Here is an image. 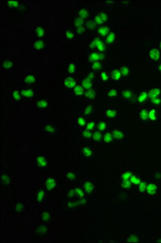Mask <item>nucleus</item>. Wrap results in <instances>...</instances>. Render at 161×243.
<instances>
[{
	"instance_id": "1",
	"label": "nucleus",
	"mask_w": 161,
	"mask_h": 243,
	"mask_svg": "<svg viewBox=\"0 0 161 243\" xmlns=\"http://www.w3.org/2000/svg\"><path fill=\"white\" fill-rule=\"evenodd\" d=\"M46 31V28L40 24H36L34 27V35L36 39H45Z\"/></svg>"
},
{
	"instance_id": "2",
	"label": "nucleus",
	"mask_w": 161,
	"mask_h": 243,
	"mask_svg": "<svg viewBox=\"0 0 161 243\" xmlns=\"http://www.w3.org/2000/svg\"><path fill=\"white\" fill-rule=\"evenodd\" d=\"M36 78L37 74L36 72H27L24 77V83L27 86L34 85L35 84Z\"/></svg>"
},
{
	"instance_id": "3",
	"label": "nucleus",
	"mask_w": 161,
	"mask_h": 243,
	"mask_svg": "<svg viewBox=\"0 0 161 243\" xmlns=\"http://www.w3.org/2000/svg\"><path fill=\"white\" fill-rule=\"evenodd\" d=\"M47 46L45 39H35L34 40L33 49L36 52L43 51L46 48Z\"/></svg>"
},
{
	"instance_id": "4",
	"label": "nucleus",
	"mask_w": 161,
	"mask_h": 243,
	"mask_svg": "<svg viewBox=\"0 0 161 243\" xmlns=\"http://www.w3.org/2000/svg\"><path fill=\"white\" fill-rule=\"evenodd\" d=\"M149 107L146 105L140 107L138 110V116L141 120H149Z\"/></svg>"
},
{
	"instance_id": "5",
	"label": "nucleus",
	"mask_w": 161,
	"mask_h": 243,
	"mask_svg": "<svg viewBox=\"0 0 161 243\" xmlns=\"http://www.w3.org/2000/svg\"><path fill=\"white\" fill-rule=\"evenodd\" d=\"M20 92L21 98L22 99L24 98L29 99L32 98L34 93L33 89L27 87L21 88Z\"/></svg>"
},
{
	"instance_id": "6",
	"label": "nucleus",
	"mask_w": 161,
	"mask_h": 243,
	"mask_svg": "<svg viewBox=\"0 0 161 243\" xmlns=\"http://www.w3.org/2000/svg\"><path fill=\"white\" fill-rule=\"evenodd\" d=\"M149 107V120L151 121H156L157 120L158 116L159 109L158 107H154L151 106Z\"/></svg>"
},
{
	"instance_id": "7",
	"label": "nucleus",
	"mask_w": 161,
	"mask_h": 243,
	"mask_svg": "<svg viewBox=\"0 0 161 243\" xmlns=\"http://www.w3.org/2000/svg\"><path fill=\"white\" fill-rule=\"evenodd\" d=\"M138 103L141 105H146L148 101L149 97L148 92L144 91L140 93L138 98Z\"/></svg>"
},
{
	"instance_id": "8",
	"label": "nucleus",
	"mask_w": 161,
	"mask_h": 243,
	"mask_svg": "<svg viewBox=\"0 0 161 243\" xmlns=\"http://www.w3.org/2000/svg\"><path fill=\"white\" fill-rule=\"evenodd\" d=\"M149 101L154 98L161 96V90L158 87L152 88L148 92Z\"/></svg>"
},
{
	"instance_id": "9",
	"label": "nucleus",
	"mask_w": 161,
	"mask_h": 243,
	"mask_svg": "<svg viewBox=\"0 0 161 243\" xmlns=\"http://www.w3.org/2000/svg\"><path fill=\"white\" fill-rule=\"evenodd\" d=\"M64 86L66 88H71L75 86L76 82L74 79L71 77L67 76L64 79L63 82Z\"/></svg>"
},
{
	"instance_id": "10",
	"label": "nucleus",
	"mask_w": 161,
	"mask_h": 243,
	"mask_svg": "<svg viewBox=\"0 0 161 243\" xmlns=\"http://www.w3.org/2000/svg\"><path fill=\"white\" fill-rule=\"evenodd\" d=\"M149 106L154 107H158L161 105V96L154 98L149 101Z\"/></svg>"
},
{
	"instance_id": "11",
	"label": "nucleus",
	"mask_w": 161,
	"mask_h": 243,
	"mask_svg": "<svg viewBox=\"0 0 161 243\" xmlns=\"http://www.w3.org/2000/svg\"><path fill=\"white\" fill-rule=\"evenodd\" d=\"M35 103L36 106L39 108H46L48 105V100L47 98H40L36 101Z\"/></svg>"
},
{
	"instance_id": "12",
	"label": "nucleus",
	"mask_w": 161,
	"mask_h": 243,
	"mask_svg": "<svg viewBox=\"0 0 161 243\" xmlns=\"http://www.w3.org/2000/svg\"><path fill=\"white\" fill-rule=\"evenodd\" d=\"M149 56L154 61L158 60L160 57V53L157 49H154L150 51L149 53Z\"/></svg>"
},
{
	"instance_id": "13",
	"label": "nucleus",
	"mask_w": 161,
	"mask_h": 243,
	"mask_svg": "<svg viewBox=\"0 0 161 243\" xmlns=\"http://www.w3.org/2000/svg\"><path fill=\"white\" fill-rule=\"evenodd\" d=\"M82 86L86 89H90L92 86V81L89 77L85 78L82 82Z\"/></svg>"
},
{
	"instance_id": "14",
	"label": "nucleus",
	"mask_w": 161,
	"mask_h": 243,
	"mask_svg": "<svg viewBox=\"0 0 161 243\" xmlns=\"http://www.w3.org/2000/svg\"><path fill=\"white\" fill-rule=\"evenodd\" d=\"M104 57V55L99 54L97 53H92L90 55V58L92 62L96 61L102 59Z\"/></svg>"
},
{
	"instance_id": "15",
	"label": "nucleus",
	"mask_w": 161,
	"mask_h": 243,
	"mask_svg": "<svg viewBox=\"0 0 161 243\" xmlns=\"http://www.w3.org/2000/svg\"><path fill=\"white\" fill-rule=\"evenodd\" d=\"M146 190L149 194L153 195L156 192L157 187L153 184H150L148 186Z\"/></svg>"
},
{
	"instance_id": "16",
	"label": "nucleus",
	"mask_w": 161,
	"mask_h": 243,
	"mask_svg": "<svg viewBox=\"0 0 161 243\" xmlns=\"http://www.w3.org/2000/svg\"><path fill=\"white\" fill-rule=\"evenodd\" d=\"M121 73L120 71L117 69H115L112 71L111 73V76L113 79L115 80H118L121 77Z\"/></svg>"
},
{
	"instance_id": "17",
	"label": "nucleus",
	"mask_w": 161,
	"mask_h": 243,
	"mask_svg": "<svg viewBox=\"0 0 161 243\" xmlns=\"http://www.w3.org/2000/svg\"><path fill=\"white\" fill-rule=\"evenodd\" d=\"M107 18V17L106 14L102 13L99 14V16H96L95 20L97 23L101 24L106 20Z\"/></svg>"
},
{
	"instance_id": "18",
	"label": "nucleus",
	"mask_w": 161,
	"mask_h": 243,
	"mask_svg": "<svg viewBox=\"0 0 161 243\" xmlns=\"http://www.w3.org/2000/svg\"><path fill=\"white\" fill-rule=\"evenodd\" d=\"M133 95L132 91L129 90H123L122 93V96L126 99H129L131 98Z\"/></svg>"
},
{
	"instance_id": "19",
	"label": "nucleus",
	"mask_w": 161,
	"mask_h": 243,
	"mask_svg": "<svg viewBox=\"0 0 161 243\" xmlns=\"http://www.w3.org/2000/svg\"><path fill=\"white\" fill-rule=\"evenodd\" d=\"M116 110L115 109H110L105 110V114L110 117H114L116 116Z\"/></svg>"
},
{
	"instance_id": "20",
	"label": "nucleus",
	"mask_w": 161,
	"mask_h": 243,
	"mask_svg": "<svg viewBox=\"0 0 161 243\" xmlns=\"http://www.w3.org/2000/svg\"><path fill=\"white\" fill-rule=\"evenodd\" d=\"M74 92L76 96H80L84 93V89L82 86L78 85L74 89Z\"/></svg>"
},
{
	"instance_id": "21",
	"label": "nucleus",
	"mask_w": 161,
	"mask_h": 243,
	"mask_svg": "<svg viewBox=\"0 0 161 243\" xmlns=\"http://www.w3.org/2000/svg\"><path fill=\"white\" fill-rule=\"evenodd\" d=\"M112 135L115 138L120 139L123 137L124 135L123 133L120 130L115 129L112 132Z\"/></svg>"
},
{
	"instance_id": "22",
	"label": "nucleus",
	"mask_w": 161,
	"mask_h": 243,
	"mask_svg": "<svg viewBox=\"0 0 161 243\" xmlns=\"http://www.w3.org/2000/svg\"><path fill=\"white\" fill-rule=\"evenodd\" d=\"M13 63L8 60H6L2 63L3 68L6 70H9L13 66Z\"/></svg>"
},
{
	"instance_id": "23",
	"label": "nucleus",
	"mask_w": 161,
	"mask_h": 243,
	"mask_svg": "<svg viewBox=\"0 0 161 243\" xmlns=\"http://www.w3.org/2000/svg\"><path fill=\"white\" fill-rule=\"evenodd\" d=\"M118 94V89L117 88H111L109 91L108 96L110 97H115L117 96Z\"/></svg>"
},
{
	"instance_id": "24",
	"label": "nucleus",
	"mask_w": 161,
	"mask_h": 243,
	"mask_svg": "<svg viewBox=\"0 0 161 243\" xmlns=\"http://www.w3.org/2000/svg\"><path fill=\"white\" fill-rule=\"evenodd\" d=\"M85 96L88 98L92 99L95 98L96 94L95 92L92 90L86 91L85 93Z\"/></svg>"
},
{
	"instance_id": "25",
	"label": "nucleus",
	"mask_w": 161,
	"mask_h": 243,
	"mask_svg": "<svg viewBox=\"0 0 161 243\" xmlns=\"http://www.w3.org/2000/svg\"><path fill=\"white\" fill-rule=\"evenodd\" d=\"M113 138L112 135L109 133H106L104 135V142L106 143H109L113 140Z\"/></svg>"
},
{
	"instance_id": "26",
	"label": "nucleus",
	"mask_w": 161,
	"mask_h": 243,
	"mask_svg": "<svg viewBox=\"0 0 161 243\" xmlns=\"http://www.w3.org/2000/svg\"><path fill=\"white\" fill-rule=\"evenodd\" d=\"M101 134L99 131H97L92 134V137L93 140L95 141L98 142L100 140L101 138Z\"/></svg>"
},
{
	"instance_id": "27",
	"label": "nucleus",
	"mask_w": 161,
	"mask_h": 243,
	"mask_svg": "<svg viewBox=\"0 0 161 243\" xmlns=\"http://www.w3.org/2000/svg\"><path fill=\"white\" fill-rule=\"evenodd\" d=\"M20 95L21 96L20 92L19 90H15L13 93V98L16 101H18L20 99Z\"/></svg>"
},
{
	"instance_id": "28",
	"label": "nucleus",
	"mask_w": 161,
	"mask_h": 243,
	"mask_svg": "<svg viewBox=\"0 0 161 243\" xmlns=\"http://www.w3.org/2000/svg\"><path fill=\"white\" fill-rule=\"evenodd\" d=\"M120 70L121 74L123 76L125 77L127 76L129 73V69L126 67H123L121 68Z\"/></svg>"
},
{
	"instance_id": "29",
	"label": "nucleus",
	"mask_w": 161,
	"mask_h": 243,
	"mask_svg": "<svg viewBox=\"0 0 161 243\" xmlns=\"http://www.w3.org/2000/svg\"><path fill=\"white\" fill-rule=\"evenodd\" d=\"M109 30V28L107 27L101 28L99 29L98 33L101 35L104 36L107 33Z\"/></svg>"
},
{
	"instance_id": "30",
	"label": "nucleus",
	"mask_w": 161,
	"mask_h": 243,
	"mask_svg": "<svg viewBox=\"0 0 161 243\" xmlns=\"http://www.w3.org/2000/svg\"><path fill=\"white\" fill-rule=\"evenodd\" d=\"M115 35L114 33H111L108 36L106 40V43L107 44H109L111 43L113 41Z\"/></svg>"
},
{
	"instance_id": "31",
	"label": "nucleus",
	"mask_w": 161,
	"mask_h": 243,
	"mask_svg": "<svg viewBox=\"0 0 161 243\" xmlns=\"http://www.w3.org/2000/svg\"><path fill=\"white\" fill-rule=\"evenodd\" d=\"M98 49L101 51H104L105 48V45L104 43L102 42L101 40H99L98 42L97 45Z\"/></svg>"
},
{
	"instance_id": "32",
	"label": "nucleus",
	"mask_w": 161,
	"mask_h": 243,
	"mask_svg": "<svg viewBox=\"0 0 161 243\" xmlns=\"http://www.w3.org/2000/svg\"><path fill=\"white\" fill-rule=\"evenodd\" d=\"M82 150L84 155L87 157L90 156L92 154V151L90 148H85L83 149Z\"/></svg>"
},
{
	"instance_id": "33",
	"label": "nucleus",
	"mask_w": 161,
	"mask_h": 243,
	"mask_svg": "<svg viewBox=\"0 0 161 243\" xmlns=\"http://www.w3.org/2000/svg\"><path fill=\"white\" fill-rule=\"evenodd\" d=\"M131 182L136 184H138L140 183V180L139 178L134 176H132L131 177Z\"/></svg>"
},
{
	"instance_id": "34",
	"label": "nucleus",
	"mask_w": 161,
	"mask_h": 243,
	"mask_svg": "<svg viewBox=\"0 0 161 243\" xmlns=\"http://www.w3.org/2000/svg\"><path fill=\"white\" fill-rule=\"evenodd\" d=\"M106 125L105 122H103V121L100 122L98 126L99 129L101 131H103L104 130L106 127Z\"/></svg>"
},
{
	"instance_id": "35",
	"label": "nucleus",
	"mask_w": 161,
	"mask_h": 243,
	"mask_svg": "<svg viewBox=\"0 0 161 243\" xmlns=\"http://www.w3.org/2000/svg\"><path fill=\"white\" fill-rule=\"evenodd\" d=\"M75 67L73 64H70L68 66V73H72L75 71Z\"/></svg>"
},
{
	"instance_id": "36",
	"label": "nucleus",
	"mask_w": 161,
	"mask_h": 243,
	"mask_svg": "<svg viewBox=\"0 0 161 243\" xmlns=\"http://www.w3.org/2000/svg\"><path fill=\"white\" fill-rule=\"evenodd\" d=\"M95 127V124L94 122H91L88 123L87 125L86 129L87 130H91L93 129Z\"/></svg>"
},
{
	"instance_id": "37",
	"label": "nucleus",
	"mask_w": 161,
	"mask_h": 243,
	"mask_svg": "<svg viewBox=\"0 0 161 243\" xmlns=\"http://www.w3.org/2000/svg\"><path fill=\"white\" fill-rule=\"evenodd\" d=\"M146 184L145 182H141L139 186V190L140 192H143L145 190Z\"/></svg>"
},
{
	"instance_id": "38",
	"label": "nucleus",
	"mask_w": 161,
	"mask_h": 243,
	"mask_svg": "<svg viewBox=\"0 0 161 243\" xmlns=\"http://www.w3.org/2000/svg\"><path fill=\"white\" fill-rule=\"evenodd\" d=\"M79 14L81 17V18H85L86 17L87 13L85 10H82L79 12Z\"/></svg>"
},
{
	"instance_id": "39",
	"label": "nucleus",
	"mask_w": 161,
	"mask_h": 243,
	"mask_svg": "<svg viewBox=\"0 0 161 243\" xmlns=\"http://www.w3.org/2000/svg\"><path fill=\"white\" fill-rule=\"evenodd\" d=\"M100 39H98V38H97V39H95L93 40L92 42V43L91 45L90 46V48H91L93 49V48H95V47L97 46V44L98 42L100 40Z\"/></svg>"
},
{
	"instance_id": "40",
	"label": "nucleus",
	"mask_w": 161,
	"mask_h": 243,
	"mask_svg": "<svg viewBox=\"0 0 161 243\" xmlns=\"http://www.w3.org/2000/svg\"><path fill=\"white\" fill-rule=\"evenodd\" d=\"M95 23L93 21L88 22L87 23V27L89 28H91V29L95 28Z\"/></svg>"
},
{
	"instance_id": "41",
	"label": "nucleus",
	"mask_w": 161,
	"mask_h": 243,
	"mask_svg": "<svg viewBox=\"0 0 161 243\" xmlns=\"http://www.w3.org/2000/svg\"><path fill=\"white\" fill-rule=\"evenodd\" d=\"M83 135L84 136L87 138H89L91 137L92 135L90 131H88V130H87L84 131L83 132Z\"/></svg>"
},
{
	"instance_id": "42",
	"label": "nucleus",
	"mask_w": 161,
	"mask_h": 243,
	"mask_svg": "<svg viewBox=\"0 0 161 243\" xmlns=\"http://www.w3.org/2000/svg\"><path fill=\"white\" fill-rule=\"evenodd\" d=\"M92 105L88 106L84 110V114L88 115L90 114L92 111Z\"/></svg>"
},
{
	"instance_id": "43",
	"label": "nucleus",
	"mask_w": 161,
	"mask_h": 243,
	"mask_svg": "<svg viewBox=\"0 0 161 243\" xmlns=\"http://www.w3.org/2000/svg\"><path fill=\"white\" fill-rule=\"evenodd\" d=\"M101 65L99 63H95L92 65V68L94 70H98L100 69Z\"/></svg>"
},
{
	"instance_id": "44",
	"label": "nucleus",
	"mask_w": 161,
	"mask_h": 243,
	"mask_svg": "<svg viewBox=\"0 0 161 243\" xmlns=\"http://www.w3.org/2000/svg\"><path fill=\"white\" fill-rule=\"evenodd\" d=\"M66 37L69 39H71L73 38L74 35L70 31H67L66 32Z\"/></svg>"
},
{
	"instance_id": "45",
	"label": "nucleus",
	"mask_w": 161,
	"mask_h": 243,
	"mask_svg": "<svg viewBox=\"0 0 161 243\" xmlns=\"http://www.w3.org/2000/svg\"><path fill=\"white\" fill-rule=\"evenodd\" d=\"M78 123L79 125L83 126L85 124L86 121L84 119L80 117L78 119Z\"/></svg>"
},
{
	"instance_id": "46",
	"label": "nucleus",
	"mask_w": 161,
	"mask_h": 243,
	"mask_svg": "<svg viewBox=\"0 0 161 243\" xmlns=\"http://www.w3.org/2000/svg\"><path fill=\"white\" fill-rule=\"evenodd\" d=\"M101 76L102 79L104 81L107 80L108 79L109 77L108 75L105 72H102Z\"/></svg>"
},
{
	"instance_id": "47",
	"label": "nucleus",
	"mask_w": 161,
	"mask_h": 243,
	"mask_svg": "<svg viewBox=\"0 0 161 243\" xmlns=\"http://www.w3.org/2000/svg\"><path fill=\"white\" fill-rule=\"evenodd\" d=\"M82 20L81 18H78L76 21V25L77 27L80 26V25L82 24Z\"/></svg>"
},
{
	"instance_id": "48",
	"label": "nucleus",
	"mask_w": 161,
	"mask_h": 243,
	"mask_svg": "<svg viewBox=\"0 0 161 243\" xmlns=\"http://www.w3.org/2000/svg\"><path fill=\"white\" fill-rule=\"evenodd\" d=\"M78 27V29H77V31H78V32L79 33H82L84 31V29L83 27H81V26H80Z\"/></svg>"
},
{
	"instance_id": "49",
	"label": "nucleus",
	"mask_w": 161,
	"mask_h": 243,
	"mask_svg": "<svg viewBox=\"0 0 161 243\" xmlns=\"http://www.w3.org/2000/svg\"><path fill=\"white\" fill-rule=\"evenodd\" d=\"M131 175V174L130 173H127L125 174H124V178L125 179H128V178H129V176H130Z\"/></svg>"
},
{
	"instance_id": "50",
	"label": "nucleus",
	"mask_w": 161,
	"mask_h": 243,
	"mask_svg": "<svg viewBox=\"0 0 161 243\" xmlns=\"http://www.w3.org/2000/svg\"><path fill=\"white\" fill-rule=\"evenodd\" d=\"M158 68H159V71H160V72L161 73V64H160V65L159 66Z\"/></svg>"
},
{
	"instance_id": "51",
	"label": "nucleus",
	"mask_w": 161,
	"mask_h": 243,
	"mask_svg": "<svg viewBox=\"0 0 161 243\" xmlns=\"http://www.w3.org/2000/svg\"><path fill=\"white\" fill-rule=\"evenodd\" d=\"M160 46H161V44H160Z\"/></svg>"
}]
</instances>
